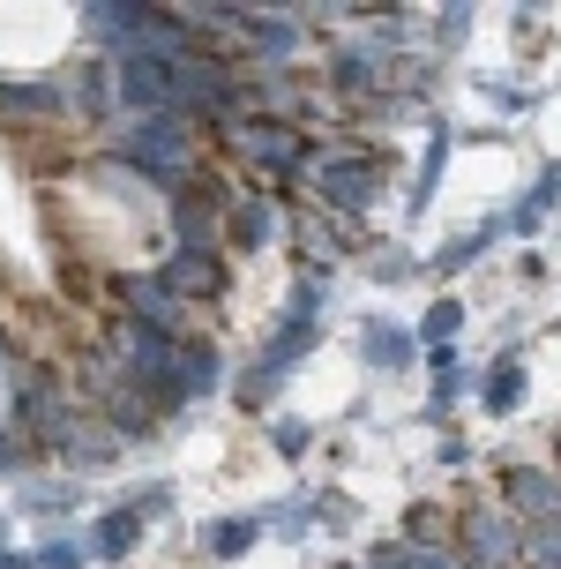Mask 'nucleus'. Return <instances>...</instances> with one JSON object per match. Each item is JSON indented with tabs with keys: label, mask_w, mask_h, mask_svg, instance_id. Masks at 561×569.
Wrapping results in <instances>:
<instances>
[{
	"label": "nucleus",
	"mask_w": 561,
	"mask_h": 569,
	"mask_svg": "<svg viewBox=\"0 0 561 569\" xmlns=\"http://www.w3.org/2000/svg\"><path fill=\"white\" fill-rule=\"evenodd\" d=\"M68 8H0V68H46L68 46Z\"/></svg>",
	"instance_id": "obj_1"
}]
</instances>
